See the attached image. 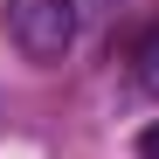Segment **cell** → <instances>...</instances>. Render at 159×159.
Returning <instances> with one entry per match:
<instances>
[{"instance_id":"obj_2","label":"cell","mask_w":159,"mask_h":159,"mask_svg":"<svg viewBox=\"0 0 159 159\" xmlns=\"http://www.w3.org/2000/svg\"><path fill=\"white\" fill-rule=\"evenodd\" d=\"M131 62H139V90H145V97H159V28L139 42V56H131Z\"/></svg>"},{"instance_id":"obj_1","label":"cell","mask_w":159,"mask_h":159,"mask_svg":"<svg viewBox=\"0 0 159 159\" xmlns=\"http://www.w3.org/2000/svg\"><path fill=\"white\" fill-rule=\"evenodd\" d=\"M7 42L28 62H62L76 42V0H7Z\"/></svg>"},{"instance_id":"obj_3","label":"cell","mask_w":159,"mask_h":159,"mask_svg":"<svg viewBox=\"0 0 159 159\" xmlns=\"http://www.w3.org/2000/svg\"><path fill=\"white\" fill-rule=\"evenodd\" d=\"M139 159H159V118H152V125L139 131Z\"/></svg>"}]
</instances>
